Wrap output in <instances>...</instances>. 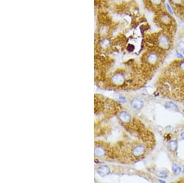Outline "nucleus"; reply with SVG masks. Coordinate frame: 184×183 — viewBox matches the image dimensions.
Returning a JSON list of instances; mask_svg holds the SVG:
<instances>
[{
  "label": "nucleus",
  "mask_w": 184,
  "mask_h": 183,
  "mask_svg": "<svg viewBox=\"0 0 184 183\" xmlns=\"http://www.w3.org/2000/svg\"><path fill=\"white\" fill-rule=\"evenodd\" d=\"M156 42L158 46L162 50H168L171 46V40L166 33H160L156 36Z\"/></svg>",
  "instance_id": "nucleus-1"
},
{
  "label": "nucleus",
  "mask_w": 184,
  "mask_h": 183,
  "mask_svg": "<svg viewBox=\"0 0 184 183\" xmlns=\"http://www.w3.org/2000/svg\"><path fill=\"white\" fill-rule=\"evenodd\" d=\"M145 62L149 67H155L159 64L160 59V54L159 52L155 50H151L149 51L147 54L146 56Z\"/></svg>",
  "instance_id": "nucleus-2"
},
{
  "label": "nucleus",
  "mask_w": 184,
  "mask_h": 183,
  "mask_svg": "<svg viewBox=\"0 0 184 183\" xmlns=\"http://www.w3.org/2000/svg\"><path fill=\"white\" fill-rule=\"evenodd\" d=\"M111 82L115 86H122L125 83V75L122 73H116L112 76Z\"/></svg>",
  "instance_id": "nucleus-3"
},
{
  "label": "nucleus",
  "mask_w": 184,
  "mask_h": 183,
  "mask_svg": "<svg viewBox=\"0 0 184 183\" xmlns=\"http://www.w3.org/2000/svg\"><path fill=\"white\" fill-rule=\"evenodd\" d=\"M146 152V148L144 145L138 144L134 147L132 150V155L135 158H139L142 156Z\"/></svg>",
  "instance_id": "nucleus-4"
},
{
  "label": "nucleus",
  "mask_w": 184,
  "mask_h": 183,
  "mask_svg": "<svg viewBox=\"0 0 184 183\" xmlns=\"http://www.w3.org/2000/svg\"><path fill=\"white\" fill-rule=\"evenodd\" d=\"M106 150L103 146H98L95 149V156L96 157L101 158L106 155Z\"/></svg>",
  "instance_id": "nucleus-5"
},
{
  "label": "nucleus",
  "mask_w": 184,
  "mask_h": 183,
  "mask_svg": "<svg viewBox=\"0 0 184 183\" xmlns=\"http://www.w3.org/2000/svg\"><path fill=\"white\" fill-rule=\"evenodd\" d=\"M131 105L133 108L136 110H139L142 109V107L144 106V102L140 99L136 98L131 101Z\"/></svg>",
  "instance_id": "nucleus-6"
},
{
  "label": "nucleus",
  "mask_w": 184,
  "mask_h": 183,
  "mask_svg": "<svg viewBox=\"0 0 184 183\" xmlns=\"http://www.w3.org/2000/svg\"><path fill=\"white\" fill-rule=\"evenodd\" d=\"M119 119L123 123H129L131 121V117L126 112H122L119 115Z\"/></svg>",
  "instance_id": "nucleus-7"
},
{
  "label": "nucleus",
  "mask_w": 184,
  "mask_h": 183,
  "mask_svg": "<svg viewBox=\"0 0 184 183\" xmlns=\"http://www.w3.org/2000/svg\"><path fill=\"white\" fill-rule=\"evenodd\" d=\"M109 172H110L109 168H108V166L105 165L101 166L99 167L98 169V173L101 176H107L108 174H109Z\"/></svg>",
  "instance_id": "nucleus-8"
},
{
  "label": "nucleus",
  "mask_w": 184,
  "mask_h": 183,
  "mask_svg": "<svg viewBox=\"0 0 184 183\" xmlns=\"http://www.w3.org/2000/svg\"><path fill=\"white\" fill-rule=\"evenodd\" d=\"M149 5L155 8H159L163 5V0H148Z\"/></svg>",
  "instance_id": "nucleus-9"
},
{
  "label": "nucleus",
  "mask_w": 184,
  "mask_h": 183,
  "mask_svg": "<svg viewBox=\"0 0 184 183\" xmlns=\"http://www.w3.org/2000/svg\"><path fill=\"white\" fill-rule=\"evenodd\" d=\"M165 106V107L166 109H168L169 110H173V111H176V112L178 111V107L176 106V104H175L173 102H166Z\"/></svg>",
  "instance_id": "nucleus-10"
},
{
  "label": "nucleus",
  "mask_w": 184,
  "mask_h": 183,
  "mask_svg": "<svg viewBox=\"0 0 184 183\" xmlns=\"http://www.w3.org/2000/svg\"><path fill=\"white\" fill-rule=\"evenodd\" d=\"M177 142L176 141H170L168 144V147L170 150L172 152H175L177 149Z\"/></svg>",
  "instance_id": "nucleus-11"
},
{
  "label": "nucleus",
  "mask_w": 184,
  "mask_h": 183,
  "mask_svg": "<svg viewBox=\"0 0 184 183\" xmlns=\"http://www.w3.org/2000/svg\"><path fill=\"white\" fill-rule=\"evenodd\" d=\"M173 172L175 175H179L181 172V168L179 165L174 164L173 166Z\"/></svg>",
  "instance_id": "nucleus-12"
},
{
  "label": "nucleus",
  "mask_w": 184,
  "mask_h": 183,
  "mask_svg": "<svg viewBox=\"0 0 184 183\" xmlns=\"http://www.w3.org/2000/svg\"><path fill=\"white\" fill-rule=\"evenodd\" d=\"M157 176L161 178H166L168 176V174L166 172L164 171H159L156 173Z\"/></svg>",
  "instance_id": "nucleus-13"
},
{
  "label": "nucleus",
  "mask_w": 184,
  "mask_h": 183,
  "mask_svg": "<svg viewBox=\"0 0 184 183\" xmlns=\"http://www.w3.org/2000/svg\"><path fill=\"white\" fill-rule=\"evenodd\" d=\"M178 49L181 53L184 54V42L179 43L178 45Z\"/></svg>",
  "instance_id": "nucleus-14"
},
{
  "label": "nucleus",
  "mask_w": 184,
  "mask_h": 183,
  "mask_svg": "<svg viewBox=\"0 0 184 183\" xmlns=\"http://www.w3.org/2000/svg\"><path fill=\"white\" fill-rule=\"evenodd\" d=\"M179 67L180 70L184 72V60H182L179 65Z\"/></svg>",
  "instance_id": "nucleus-15"
},
{
  "label": "nucleus",
  "mask_w": 184,
  "mask_h": 183,
  "mask_svg": "<svg viewBox=\"0 0 184 183\" xmlns=\"http://www.w3.org/2000/svg\"><path fill=\"white\" fill-rule=\"evenodd\" d=\"M180 138H181L182 139L184 140V132H183L182 133H181V135H180Z\"/></svg>",
  "instance_id": "nucleus-16"
},
{
  "label": "nucleus",
  "mask_w": 184,
  "mask_h": 183,
  "mask_svg": "<svg viewBox=\"0 0 184 183\" xmlns=\"http://www.w3.org/2000/svg\"><path fill=\"white\" fill-rule=\"evenodd\" d=\"M177 57H179V58H182V57H183L182 55H181V54H180V53H177Z\"/></svg>",
  "instance_id": "nucleus-17"
},
{
  "label": "nucleus",
  "mask_w": 184,
  "mask_h": 183,
  "mask_svg": "<svg viewBox=\"0 0 184 183\" xmlns=\"http://www.w3.org/2000/svg\"><path fill=\"white\" fill-rule=\"evenodd\" d=\"M183 172H184V169H183Z\"/></svg>",
  "instance_id": "nucleus-18"
}]
</instances>
